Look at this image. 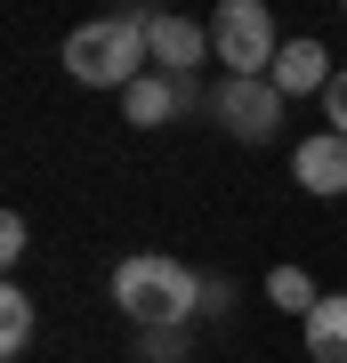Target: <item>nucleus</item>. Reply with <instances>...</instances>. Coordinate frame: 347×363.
Segmentation results:
<instances>
[{"label": "nucleus", "instance_id": "f257e3e1", "mask_svg": "<svg viewBox=\"0 0 347 363\" xmlns=\"http://www.w3.org/2000/svg\"><path fill=\"white\" fill-rule=\"evenodd\" d=\"M114 307L138 331H186L202 315V274L186 259H170V250H129L114 267Z\"/></svg>", "mask_w": 347, "mask_h": 363}, {"label": "nucleus", "instance_id": "f03ea898", "mask_svg": "<svg viewBox=\"0 0 347 363\" xmlns=\"http://www.w3.org/2000/svg\"><path fill=\"white\" fill-rule=\"evenodd\" d=\"M65 73L81 89H129V81L154 73V49H145V16H105V25H81L65 40Z\"/></svg>", "mask_w": 347, "mask_h": 363}, {"label": "nucleus", "instance_id": "7ed1b4c3", "mask_svg": "<svg viewBox=\"0 0 347 363\" xmlns=\"http://www.w3.org/2000/svg\"><path fill=\"white\" fill-rule=\"evenodd\" d=\"M210 57L226 65V81H267L275 57H283L267 0H226V9L210 16Z\"/></svg>", "mask_w": 347, "mask_h": 363}, {"label": "nucleus", "instance_id": "20e7f679", "mask_svg": "<svg viewBox=\"0 0 347 363\" xmlns=\"http://www.w3.org/2000/svg\"><path fill=\"white\" fill-rule=\"evenodd\" d=\"M210 121H219L226 138H243V145H267L283 130V89H275V81H219V89H210Z\"/></svg>", "mask_w": 347, "mask_h": 363}, {"label": "nucleus", "instance_id": "39448f33", "mask_svg": "<svg viewBox=\"0 0 347 363\" xmlns=\"http://www.w3.org/2000/svg\"><path fill=\"white\" fill-rule=\"evenodd\" d=\"M145 49H154V73L178 81V89L194 65H219L210 57V25H194V16H145Z\"/></svg>", "mask_w": 347, "mask_h": 363}, {"label": "nucleus", "instance_id": "423d86ee", "mask_svg": "<svg viewBox=\"0 0 347 363\" xmlns=\"http://www.w3.org/2000/svg\"><path fill=\"white\" fill-rule=\"evenodd\" d=\"M291 178L307 186V194H347V138H339V130H315V138L291 154Z\"/></svg>", "mask_w": 347, "mask_h": 363}, {"label": "nucleus", "instance_id": "0eeeda50", "mask_svg": "<svg viewBox=\"0 0 347 363\" xmlns=\"http://www.w3.org/2000/svg\"><path fill=\"white\" fill-rule=\"evenodd\" d=\"M331 49H323V40H283V57H275V89H283V97H307V89H331Z\"/></svg>", "mask_w": 347, "mask_h": 363}, {"label": "nucleus", "instance_id": "6e6552de", "mask_svg": "<svg viewBox=\"0 0 347 363\" xmlns=\"http://www.w3.org/2000/svg\"><path fill=\"white\" fill-rule=\"evenodd\" d=\"M307 339V363H347V291H323V307L299 323Z\"/></svg>", "mask_w": 347, "mask_h": 363}, {"label": "nucleus", "instance_id": "1a4fd4ad", "mask_svg": "<svg viewBox=\"0 0 347 363\" xmlns=\"http://www.w3.org/2000/svg\"><path fill=\"white\" fill-rule=\"evenodd\" d=\"M186 105V89L178 81H162V73H145V81H129L121 89V113H129V130H162L170 113Z\"/></svg>", "mask_w": 347, "mask_h": 363}, {"label": "nucleus", "instance_id": "9d476101", "mask_svg": "<svg viewBox=\"0 0 347 363\" xmlns=\"http://www.w3.org/2000/svg\"><path fill=\"white\" fill-rule=\"evenodd\" d=\"M267 298H275L283 315H299V323H307V315L323 307V291L307 283V267H275V274H267Z\"/></svg>", "mask_w": 347, "mask_h": 363}, {"label": "nucleus", "instance_id": "9b49d317", "mask_svg": "<svg viewBox=\"0 0 347 363\" xmlns=\"http://www.w3.org/2000/svg\"><path fill=\"white\" fill-rule=\"evenodd\" d=\"M33 323H40V315H33V298L9 283V291H0V347H9V355H25V347H33Z\"/></svg>", "mask_w": 347, "mask_h": 363}, {"label": "nucleus", "instance_id": "f8f14e48", "mask_svg": "<svg viewBox=\"0 0 347 363\" xmlns=\"http://www.w3.org/2000/svg\"><path fill=\"white\" fill-rule=\"evenodd\" d=\"M186 347H194L186 331H138V355L145 363H186Z\"/></svg>", "mask_w": 347, "mask_h": 363}, {"label": "nucleus", "instance_id": "ddd939ff", "mask_svg": "<svg viewBox=\"0 0 347 363\" xmlns=\"http://www.w3.org/2000/svg\"><path fill=\"white\" fill-rule=\"evenodd\" d=\"M25 242H33V234H25V218L9 210V218H0V267H16V259H25Z\"/></svg>", "mask_w": 347, "mask_h": 363}, {"label": "nucleus", "instance_id": "4468645a", "mask_svg": "<svg viewBox=\"0 0 347 363\" xmlns=\"http://www.w3.org/2000/svg\"><path fill=\"white\" fill-rule=\"evenodd\" d=\"M323 113H331V130L347 138V65L331 73V89H323Z\"/></svg>", "mask_w": 347, "mask_h": 363}, {"label": "nucleus", "instance_id": "2eb2a0df", "mask_svg": "<svg viewBox=\"0 0 347 363\" xmlns=\"http://www.w3.org/2000/svg\"><path fill=\"white\" fill-rule=\"evenodd\" d=\"M226 307H234V291L219 283V274H202V315H226Z\"/></svg>", "mask_w": 347, "mask_h": 363}]
</instances>
